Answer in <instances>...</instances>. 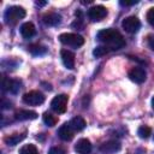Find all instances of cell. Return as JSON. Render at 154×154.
Segmentation results:
<instances>
[{
    "instance_id": "603a6c76",
    "label": "cell",
    "mask_w": 154,
    "mask_h": 154,
    "mask_svg": "<svg viewBox=\"0 0 154 154\" xmlns=\"http://www.w3.org/2000/svg\"><path fill=\"white\" fill-rule=\"evenodd\" d=\"M150 134H152V130H150V128L147 126V125H142V126H140L138 130H137V135H138L141 138H148V137L150 136Z\"/></svg>"
},
{
    "instance_id": "9a60e30c",
    "label": "cell",
    "mask_w": 154,
    "mask_h": 154,
    "mask_svg": "<svg viewBox=\"0 0 154 154\" xmlns=\"http://www.w3.org/2000/svg\"><path fill=\"white\" fill-rule=\"evenodd\" d=\"M14 118L17 120H31L37 118V113L29 109H19L14 113Z\"/></svg>"
},
{
    "instance_id": "9c48e42d",
    "label": "cell",
    "mask_w": 154,
    "mask_h": 154,
    "mask_svg": "<svg viewBox=\"0 0 154 154\" xmlns=\"http://www.w3.org/2000/svg\"><path fill=\"white\" fill-rule=\"evenodd\" d=\"M58 136L63 140V141H71L75 136V130L70 126L69 123H65L64 125H61L58 130Z\"/></svg>"
},
{
    "instance_id": "6da1fadb",
    "label": "cell",
    "mask_w": 154,
    "mask_h": 154,
    "mask_svg": "<svg viewBox=\"0 0 154 154\" xmlns=\"http://www.w3.org/2000/svg\"><path fill=\"white\" fill-rule=\"evenodd\" d=\"M96 37L99 41L105 43V46H107L109 49H113V51L120 49L122 47L125 46V41H124V37L122 36V34L118 30L112 29V28L100 30L97 32Z\"/></svg>"
},
{
    "instance_id": "7a4b0ae2",
    "label": "cell",
    "mask_w": 154,
    "mask_h": 154,
    "mask_svg": "<svg viewBox=\"0 0 154 154\" xmlns=\"http://www.w3.org/2000/svg\"><path fill=\"white\" fill-rule=\"evenodd\" d=\"M25 10L22 6H10L5 12V19L8 24H16L25 17Z\"/></svg>"
},
{
    "instance_id": "f1b7e54d",
    "label": "cell",
    "mask_w": 154,
    "mask_h": 154,
    "mask_svg": "<svg viewBox=\"0 0 154 154\" xmlns=\"http://www.w3.org/2000/svg\"><path fill=\"white\" fill-rule=\"evenodd\" d=\"M152 107H153V109H154V97L152 99Z\"/></svg>"
},
{
    "instance_id": "8992f818",
    "label": "cell",
    "mask_w": 154,
    "mask_h": 154,
    "mask_svg": "<svg viewBox=\"0 0 154 154\" xmlns=\"http://www.w3.org/2000/svg\"><path fill=\"white\" fill-rule=\"evenodd\" d=\"M122 26H123V29H124L126 32H129V34H135V32L138 31V29H140V26H141V23H140V20H138L137 17L130 16V17H126L125 19H123Z\"/></svg>"
},
{
    "instance_id": "4316f807",
    "label": "cell",
    "mask_w": 154,
    "mask_h": 154,
    "mask_svg": "<svg viewBox=\"0 0 154 154\" xmlns=\"http://www.w3.org/2000/svg\"><path fill=\"white\" fill-rule=\"evenodd\" d=\"M148 45H149L150 49H152V51H154V35L149 36V38H148Z\"/></svg>"
},
{
    "instance_id": "ffe728a7",
    "label": "cell",
    "mask_w": 154,
    "mask_h": 154,
    "mask_svg": "<svg viewBox=\"0 0 154 154\" xmlns=\"http://www.w3.org/2000/svg\"><path fill=\"white\" fill-rule=\"evenodd\" d=\"M42 119H43L45 124L48 125V126H54V125L57 124V122H58L57 117H54L53 114H51V113H48V112H45V113H43Z\"/></svg>"
},
{
    "instance_id": "ac0fdd59",
    "label": "cell",
    "mask_w": 154,
    "mask_h": 154,
    "mask_svg": "<svg viewBox=\"0 0 154 154\" xmlns=\"http://www.w3.org/2000/svg\"><path fill=\"white\" fill-rule=\"evenodd\" d=\"M25 138V134H12L7 137L4 138V141L8 144V146H16L18 144L20 141H23Z\"/></svg>"
},
{
    "instance_id": "484cf974",
    "label": "cell",
    "mask_w": 154,
    "mask_h": 154,
    "mask_svg": "<svg viewBox=\"0 0 154 154\" xmlns=\"http://www.w3.org/2000/svg\"><path fill=\"white\" fill-rule=\"evenodd\" d=\"M138 1L137 0H134V1H120V5H123V6H131V5H135V4H137Z\"/></svg>"
},
{
    "instance_id": "277c9868",
    "label": "cell",
    "mask_w": 154,
    "mask_h": 154,
    "mask_svg": "<svg viewBox=\"0 0 154 154\" xmlns=\"http://www.w3.org/2000/svg\"><path fill=\"white\" fill-rule=\"evenodd\" d=\"M23 102L29 106H38L45 102V95L41 91L31 90L23 95Z\"/></svg>"
},
{
    "instance_id": "2e32d148",
    "label": "cell",
    "mask_w": 154,
    "mask_h": 154,
    "mask_svg": "<svg viewBox=\"0 0 154 154\" xmlns=\"http://www.w3.org/2000/svg\"><path fill=\"white\" fill-rule=\"evenodd\" d=\"M35 32H36V30H35V26H34V24L31 22H25V23L22 24V26H20V34H22V36L24 38L32 37L35 35Z\"/></svg>"
},
{
    "instance_id": "d6986e66",
    "label": "cell",
    "mask_w": 154,
    "mask_h": 154,
    "mask_svg": "<svg viewBox=\"0 0 154 154\" xmlns=\"http://www.w3.org/2000/svg\"><path fill=\"white\" fill-rule=\"evenodd\" d=\"M28 49L32 55H42L47 52V48L41 45H31L28 47Z\"/></svg>"
},
{
    "instance_id": "e0dca14e",
    "label": "cell",
    "mask_w": 154,
    "mask_h": 154,
    "mask_svg": "<svg viewBox=\"0 0 154 154\" xmlns=\"http://www.w3.org/2000/svg\"><path fill=\"white\" fill-rule=\"evenodd\" d=\"M69 124H70V126H71L75 131H81V130H83V129L85 128V125H87L85 120H84L81 116L73 117V118L69 122Z\"/></svg>"
},
{
    "instance_id": "83f0119b",
    "label": "cell",
    "mask_w": 154,
    "mask_h": 154,
    "mask_svg": "<svg viewBox=\"0 0 154 154\" xmlns=\"http://www.w3.org/2000/svg\"><path fill=\"white\" fill-rule=\"evenodd\" d=\"M47 2L46 1H36V5H38V6H43V5H46Z\"/></svg>"
},
{
    "instance_id": "7c38bea8",
    "label": "cell",
    "mask_w": 154,
    "mask_h": 154,
    "mask_svg": "<svg viewBox=\"0 0 154 154\" xmlns=\"http://www.w3.org/2000/svg\"><path fill=\"white\" fill-rule=\"evenodd\" d=\"M19 85H20V82L14 81V79H10L7 77H4L2 78V82H1L2 89L6 90V91H11L13 94H16L19 90V88H20Z\"/></svg>"
},
{
    "instance_id": "cb8c5ba5",
    "label": "cell",
    "mask_w": 154,
    "mask_h": 154,
    "mask_svg": "<svg viewBox=\"0 0 154 154\" xmlns=\"http://www.w3.org/2000/svg\"><path fill=\"white\" fill-rule=\"evenodd\" d=\"M66 150L63 147H52L48 152V154H65Z\"/></svg>"
},
{
    "instance_id": "ba28073f",
    "label": "cell",
    "mask_w": 154,
    "mask_h": 154,
    "mask_svg": "<svg viewBox=\"0 0 154 154\" xmlns=\"http://www.w3.org/2000/svg\"><path fill=\"white\" fill-rule=\"evenodd\" d=\"M128 76H129V78H130L132 82L138 83V84H140V83H143V82L146 81V78H147V73H146L144 69H142V67H140V66L132 67V69L129 71Z\"/></svg>"
},
{
    "instance_id": "5bb4252c",
    "label": "cell",
    "mask_w": 154,
    "mask_h": 154,
    "mask_svg": "<svg viewBox=\"0 0 154 154\" xmlns=\"http://www.w3.org/2000/svg\"><path fill=\"white\" fill-rule=\"evenodd\" d=\"M43 23L46 25H51V26H55L58 24H60L61 22V16L55 13V12H48L43 16Z\"/></svg>"
},
{
    "instance_id": "5b68a950",
    "label": "cell",
    "mask_w": 154,
    "mask_h": 154,
    "mask_svg": "<svg viewBox=\"0 0 154 154\" xmlns=\"http://www.w3.org/2000/svg\"><path fill=\"white\" fill-rule=\"evenodd\" d=\"M67 101H69V96L66 94H59L57 95L52 102H51V108L58 113V114H61L66 111V107H67Z\"/></svg>"
},
{
    "instance_id": "4fadbf2b",
    "label": "cell",
    "mask_w": 154,
    "mask_h": 154,
    "mask_svg": "<svg viewBox=\"0 0 154 154\" xmlns=\"http://www.w3.org/2000/svg\"><path fill=\"white\" fill-rule=\"evenodd\" d=\"M75 150L78 154H90L91 152V143L88 138H81L77 141L75 146Z\"/></svg>"
},
{
    "instance_id": "30bf717a",
    "label": "cell",
    "mask_w": 154,
    "mask_h": 154,
    "mask_svg": "<svg viewBox=\"0 0 154 154\" xmlns=\"http://www.w3.org/2000/svg\"><path fill=\"white\" fill-rule=\"evenodd\" d=\"M120 149V143L118 141H107L101 144L100 152L102 154H114Z\"/></svg>"
},
{
    "instance_id": "3957f363",
    "label": "cell",
    "mask_w": 154,
    "mask_h": 154,
    "mask_svg": "<svg viewBox=\"0 0 154 154\" xmlns=\"http://www.w3.org/2000/svg\"><path fill=\"white\" fill-rule=\"evenodd\" d=\"M59 41L65 45V46H70V47H81L84 43V38L78 35V34H73V32H64L59 35Z\"/></svg>"
},
{
    "instance_id": "52a82bcc",
    "label": "cell",
    "mask_w": 154,
    "mask_h": 154,
    "mask_svg": "<svg viewBox=\"0 0 154 154\" xmlns=\"http://www.w3.org/2000/svg\"><path fill=\"white\" fill-rule=\"evenodd\" d=\"M106 16H107V8L102 5H96L88 10V17L93 22H99L103 19Z\"/></svg>"
},
{
    "instance_id": "8fae6325",
    "label": "cell",
    "mask_w": 154,
    "mask_h": 154,
    "mask_svg": "<svg viewBox=\"0 0 154 154\" xmlns=\"http://www.w3.org/2000/svg\"><path fill=\"white\" fill-rule=\"evenodd\" d=\"M60 55H61V60L65 67L72 70L75 67V54L69 49H61Z\"/></svg>"
},
{
    "instance_id": "7402d4cb",
    "label": "cell",
    "mask_w": 154,
    "mask_h": 154,
    "mask_svg": "<svg viewBox=\"0 0 154 154\" xmlns=\"http://www.w3.org/2000/svg\"><path fill=\"white\" fill-rule=\"evenodd\" d=\"M109 51H111V49H109L107 46H97V47L93 51V54H94V57H96V58H101V57L106 55Z\"/></svg>"
},
{
    "instance_id": "d4e9b609",
    "label": "cell",
    "mask_w": 154,
    "mask_h": 154,
    "mask_svg": "<svg viewBox=\"0 0 154 154\" xmlns=\"http://www.w3.org/2000/svg\"><path fill=\"white\" fill-rule=\"evenodd\" d=\"M147 20L150 25L154 26V7H152L148 12H147Z\"/></svg>"
},
{
    "instance_id": "44dd1931",
    "label": "cell",
    "mask_w": 154,
    "mask_h": 154,
    "mask_svg": "<svg viewBox=\"0 0 154 154\" xmlns=\"http://www.w3.org/2000/svg\"><path fill=\"white\" fill-rule=\"evenodd\" d=\"M19 154H38V153H37V148L34 144L29 143V144L23 146L19 149Z\"/></svg>"
}]
</instances>
